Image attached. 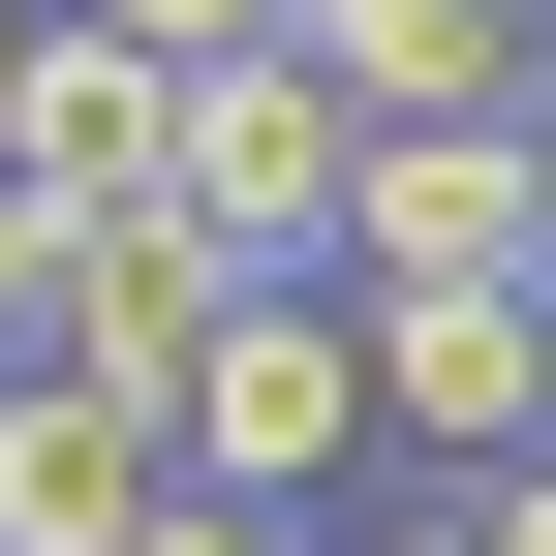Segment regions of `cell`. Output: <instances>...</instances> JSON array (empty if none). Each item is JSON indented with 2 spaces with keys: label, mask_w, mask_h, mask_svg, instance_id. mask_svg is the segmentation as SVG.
Here are the masks:
<instances>
[{
  "label": "cell",
  "mask_w": 556,
  "mask_h": 556,
  "mask_svg": "<svg viewBox=\"0 0 556 556\" xmlns=\"http://www.w3.org/2000/svg\"><path fill=\"white\" fill-rule=\"evenodd\" d=\"M526 155H556V93H526Z\"/></svg>",
  "instance_id": "5bb4252c"
},
{
  "label": "cell",
  "mask_w": 556,
  "mask_h": 556,
  "mask_svg": "<svg viewBox=\"0 0 556 556\" xmlns=\"http://www.w3.org/2000/svg\"><path fill=\"white\" fill-rule=\"evenodd\" d=\"M186 526V433L93 371H0V556H155Z\"/></svg>",
  "instance_id": "5b68a950"
},
{
  "label": "cell",
  "mask_w": 556,
  "mask_h": 556,
  "mask_svg": "<svg viewBox=\"0 0 556 556\" xmlns=\"http://www.w3.org/2000/svg\"><path fill=\"white\" fill-rule=\"evenodd\" d=\"M371 556H495V526H464V495H433V526H371Z\"/></svg>",
  "instance_id": "4fadbf2b"
},
{
  "label": "cell",
  "mask_w": 556,
  "mask_h": 556,
  "mask_svg": "<svg viewBox=\"0 0 556 556\" xmlns=\"http://www.w3.org/2000/svg\"><path fill=\"white\" fill-rule=\"evenodd\" d=\"M217 309H248V278L186 248V217H62V340H31V371H93V402L186 433V340H217Z\"/></svg>",
  "instance_id": "52a82bcc"
},
{
  "label": "cell",
  "mask_w": 556,
  "mask_h": 556,
  "mask_svg": "<svg viewBox=\"0 0 556 556\" xmlns=\"http://www.w3.org/2000/svg\"><path fill=\"white\" fill-rule=\"evenodd\" d=\"M340 278H556V155L526 124H402L340 186Z\"/></svg>",
  "instance_id": "8992f818"
},
{
  "label": "cell",
  "mask_w": 556,
  "mask_h": 556,
  "mask_svg": "<svg viewBox=\"0 0 556 556\" xmlns=\"http://www.w3.org/2000/svg\"><path fill=\"white\" fill-rule=\"evenodd\" d=\"M155 556H309V526H248V495H186V526H155Z\"/></svg>",
  "instance_id": "8fae6325"
},
{
  "label": "cell",
  "mask_w": 556,
  "mask_h": 556,
  "mask_svg": "<svg viewBox=\"0 0 556 556\" xmlns=\"http://www.w3.org/2000/svg\"><path fill=\"white\" fill-rule=\"evenodd\" d=\"M340 464H371V309H340V278H248V309L186 340V495L309 526Z\"/></svg>",
  "instance_id": "6da1fadb"
},
{
  "label": "cell",
  "mask_w": 556,
  "mask_h": 556,
  "mask_svg": "<svg viewBox=\"0 0 556 556\" xmlns=\"http://www.w3.org/2000/svg\"><path fill=\"white\" fill-rule=\"evenodd\" d=\"M340 309H371V433L402 464H464V495L556 464V278H340Z\"/></svg>",
  "instance_id": "7a4b0ae2"
},
{
  "label": "cell",
  "mask_w": 556,
  "mask_h": 556,
  "mask_svg": "<svg viewBox=\"0 0 556 556\" xmlns=\"http://www.w3.org/2000/svg\"><path fill=\"white\" fill-rule=\"evenodd\" d=\"M526 31H556V0H526Z\"/></svg>",
  "instance_id": "9a60e30c"
},
{
  "label": "cell",
  "mask_w": 556,
  "mask_h": 556,
  "mask_svg": "<svg viewBox=\"0 0 556 556\" xmlns=\"http://www.w3.org/2000/svg\"><path fill=\"white\" fill-rule=\"evenodd\" d=\"M93 31H124V62H278L309 0H93Z\"/></svg>",
  "instance_id": "ba28073f"
},
{
  "label": "cell",
  "mask_w": 556,
  "mask_h": 556,
  "mask_svg": "<svg viewBox=\"0 0 556 556\" xmlns=\"http://www.w3.org/2000/svg\"><path fill=\"white\" fill-rule=\"evenodd\" d=\"M464 526H495V556H556V464H495V495H464Z\"/></svg>",
  "instance_id": "30bf717a"
},
{
  "label": "cell",
  "mask_w": 556,
  "mask_h": 556,
  "mask_svg": "<svg viewBox=\"0 0 556 556\" xmlns=\"http://www.w3.org/2000/svg\"><path fill=\"white\" fill-rule=\"evenodd\" d=\"M31 340H62V217L0 186V371H31Z\"/></svg>",
  "instance_id": "9c48e42d"
},
{
  "label": "cell",
  "mask_w": 556,
  "mask_h": 556,
  "mask_svg": "<svg viewBox=\"0 0 556 556\" xmlns=\"http://www.w3.org/2000/svg\"><path fill=\"white\" fill-rule=\"evenodd\" d=\"M31 31H62V0H0V155H31Z\"/></svg>",
  "instance_id": "7c38bea8"
},
{
  "label": "cell",
  "mask_w": 556,
  "mask_h": 556,
  "mask_svg": "<svg viewBox=\"0 0 556 556\" xmlns=\"http://www.w3.org/2000/svg\"><path fill=\"white\" fill-rule=\"evenodd\" d=\"M278 62L340 93V155H402V124H526V93H556V31H526V0H309Z\"/></svg>",
  "instance_id": "277c9868"
},
{
  "label": "cell",
  "mask_w": 556,
  "mask_h": 556,
  "mask_svg": "<svg viewBox=\"0 0 556 556\" xmlns=\"http://www.w3.org/2000/svg\"><path fill=\"white\" fill-rule=\"evenodd\" d=\"M340 186H371V155H340V93H309V62H186L155 217L217 248V278H340Z\"/></svg>",
  "instance_id": "3957f363"
}]
</instances>
